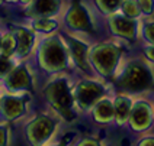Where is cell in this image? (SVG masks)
I'll return each mask as SVG.
<instances>
[{"mask_svg":"<svg viewBox=\"0 0 154 146\" xmlns=\"http://www.w3.org/2000/svg\"><path fill=\"white\" fill-rule=\"evenodd\" d=\"M118 86L129 93H143L154 88V69L150 62L129 61L118 78Z\"/></svg>","mask_w":154,"mask_h":146,"instance_id":"obj_1","label":"cell"},{"mask_svg":"<svg viewBox=\"0 0 154 146\" xmlns=\"http://www.w3.org/2000/svg\"><path fill=\"white\" fill-rule=\"evenodd\" d=\"M41 65L50 71H57L67 67L69 52L67 48L61 43L60 39L51 38L42 43L41 54H39Z\"/></svg>","mask_w":154,"mask_h":146,"instance_id":"obj_2","label":"cell"},{"mask_svg":"<svg viewBox=\"0 0 154 146\" xmlns=\"http://www.w3.org/2000/svg\"><path fill=\"white\" fill-rule=\"evenodd\" d=\"M45 95L48 98V101L58 110V112L66 117L71 119V104H73V97L70 94L69 84L64 78L52 81L50 86L45 88Z\"/></svg>","mask_w":154,"mask_h":146,"instance_id":"obj_3","label":"cell"},{"mask_svg":"<svg viewBox=\"0 0 154 146\" xmlns=\"http://www.w3.org/2000/svg\"><path fill=\"white\" fill-rule=\"evenodd\" d=\"M121 52L122 51L119 46L113 43H103L94 48L90 57L99 72H102L103 75H111L119 62Z\"/></svg>","mask_w":154,"mask_h":146,"instance_id":"obj_4","label":"cell"},{"mask_svg":"<svg viewBox=\"0 0 154 146\" xmlns=\"http://www.w3.org/2000/svg\"><path fill=\"white\" fill-rule=\"evenodd\" d=\"M109 26L112 32L118 35L122 39L127 41H135L140 34V22L138 19L124 16L122 13H113L109 19Z\"/></svg>","mask_w":154,"mask_h":146,"instance_id":"obj_5","label":"cell"},{"mask_svg":"<svg viewBox=\"0 0 154 146\" xmlns=\"http://www.w3.org/2000/svg\"><path fill=\"white\" fill-rule=\"evenodd\" d=\"M154 110L151 104L146 100H140L132 104L131 114H129V123L134 130H146L153 124Z\"/></svg>","mask_w":154,"mask_h":146,"instance_id":"obj_6","label":"cell"},{"mask_svg":"<svg viewBox=\"0 0 154 146\" xmlns=\"http://www.w3.org/2000/svg\"><path fill=\"white\" fill-rule=\"evenodd\" d=\"M103 95V86L93 81H82L76 87V101L82 109H89Z\"/></svg>","mask_w":154,"mask_h":146,"instance_id":"obj_7","label":"cell"},{"mask_svg":"<svg viewBox=\"0 0 154 146\" xmlns=\"http://www.w3.org/2000/svg\"><path fill=\"white\" fill-rule=\"evenodd\" d=\"M67 23L76 31H90L92 19L89 17L87 9L82 3H74L67 12Z\"/></svg>","mask_w":154,"mask_h":146,"instance_id":"obj_8","label":"cell"},{"mask_svg":"<svg viewBox=\"0 0 154 146\" xmlns=\"http://www.w3.org/2000/svg\"><path fill=\"white\" fill-rule=\"evenodd\" d=\"M61 6V0H32L29 3L28 15L35 19L54 16Z\"/></svg>","mask_w":154,"mask_h":146,"instance_id":"obj_9","label":"cell"},{"mask_svg":"<svg viewBox=\"0 0 154 146\" xmlns=\"http://www.w3.org/2000/svg\"><path fill=\"white\" fill-rule=\"evenodd\" d=\"M52 127H54V121L48 117L41 116L29 124V129H28L29 138H31V140L35 142V145H41L51 135Z\"/></svg>","mask_w":154,"mask_h":146,"instance_id":"obj_10","label":"cell"},{"mask_svg":"<svg viewBox=\"0 0 154 146\" xmlns=\"http://www.w3.org/2000/svg\"><path fill=\"white\" fill-rule=\"evenodd\" d=\"M66 42H67V49L70 51L74 62H76L82 69L90 71V65L87 64V55H89L87 46H86L83 42L76 41L74 38H67Z\"/></svg>","mask_w":154,"mask_h":146,"instance_id":"obj_11","label":"cell"},{"mask_svg":"<svg viewBox=\"0 0 154 146\" xmlns=\"http://www.w3.org/2000/svg\"><path fill=\"white\" fill-rule=\"evenodd\" d=\"M6 84L9 88H13V90H22V88H28L31 86V77L28 74L23 67H19V68L12 69L6 77Z\"/></svg>","mask_w":154,"mask_h":146,"instance_id":"obj_12","label":"cell"},{"mask_svg":"<svg viewBox=\"0 0 154 146\" xmlns=\"http://www.w3.org/2000/svg\"><path fill=\"white\" fill-rule=\"evenodd\" d=\"M15 38H16V51L20 57H26L34 45V35L25 28H16L15 29Z\"/></svg>","mask_w":154,"mask_h":146,"instance_id":"obj_13","label":"cell"},{"mask_svg":"<svg viewBox=\"0 0 154 146\" xmlns=\"http://www.w3.org/2000/svg\"><path fill=\"white\" fill-rule=\"evenodd\" d=\"M132 100L128 95H118L113 103V114L118 123H125L129 119L131 109H132Z\"/></svg>","mask_w":154,"mask_h":146,"instance_id":"obj_14","label":"cell"},{"mask_svg":"<svg viewBox=\"0 0 154 146\" xmlns=\"http://www.w3.org/2000/svg\"><path fill=\"white\" fill-rule=\"evenodd\" d=\"M2 109H3V113L8 117H10V119L16 117L25 109L23 98H19L16 95H6L3 98V101H2Z\"/></svg>","mask_w":154,"mask_h":146,"instance_id":"obj_15","label":"cell"},{"mask_svg":"<svg viewBox=\"0 0 154 146\" xmlns=\"http://www.w3.org/2000/svg\"><path fill=\"white\" fill-rule=\"evenodd\" d=\"M94 117L99 121H111L115 114H113V103L109 100H102L99 101L96 109H94Z\"/></svg>","mask_w":154,"mask_h":146,"instance_id":"obj_16","label":"cell"},{"mask_svg":"<svg viewBox=\"0 0 154 146\" xmlns=\"http://www.w3.org/2000/svg\"><path fill=\"white\" fill-rule=\"evenodd\" d=\"M140 32L143 35L144 41L148 45H154V17H146L143 22H140Z\"/></svg>","mask_w":154,"mask_h":146,"instance_id":"obj_17","label":"cell"},{"mask_svg":"<svg viewBox=\"0 0 154 146\" xmlns=\"http://www.w3.org/2000/svg\"><path fill=\"white\" fill-rule=\"evenodd\" d=\"M119 9L124 16L131 17V19H140L141 17V12H140V7H138L135 0H124Z\"/></svg>","mask_w":154,"mask_h":146,"instance_id":"obj_18","label":"cell"},{"mask_svg":"<svg viewBox=\"0 0 154 146\" xmlns=\"http://www.w3.org/2000/svg\"><path fill=\"white\" fill-rule=\"evenodd\" d=\"M94 1H96V4L99 6V9L102 10L103 13L113 15L121 7L124 0H94Z\"/></svg>","mask_w":154,"mask_h":146,"instance_id":"obj_19","label":"cell"},{"mask_svg":"<svg viewBox=\"0 0 154 146\" xmlns=\"http://www.w3.org/2000/svg\"><path fill=\"white\" fill-rule=\"evenodd\" d=\"M0 49H2L5 57H9V55H12L13 52L16 51V38H15V35H12V34L6 35V36L2 39Z\"/></svg>","mask_w":154,"mask_h":146,"instance_id":"obj_20","label":"cell"},{"mask_svg":"<svg viewBox=\"0 0 154 146\" xmlns=\"http://www.w3.org/2000/svg\"><path fill=\"white\" fill-rule=\"evenodd\" d=\"M57 20H54L51 17H44V19H36L34 22V28L36 31H41V32H51L54 29H57Z\"/></svg>","mask_w":154,"mask_h":146,"instance_id":"obj_21","label":"cell"},{"mask_svg":"<svg viewBox=\"0 0 154 146\" xmlns=\"http://www.w3.org/2000/svg\"><path fill=\"white\" fill-rule=\"evenodd\" d=\"M140 7L141 15H144L146 17H150L154 15V0H135Z\"/></svg>","mask_w":154,"mask_h":146,"instance_id":"obj_22","label":"cell"},{"mask_svg":"<svg viewBox=\"0 0 154 146\" xmlns=\"http://www.w3.org/2000/svg\"><path fill=\"white\" fill-rule=\"evenodd\" d=\"M12 68H13L12 61L9 60L8 57H5V55H0V77L8 75L9 72L12 71Z\"/></svg>","mask_w":154,"mask_h":146,"instance_id":"obj_23","label":"cell"},{"mask_svg":"<svg viewBox=\"0 0 154 146\" xmlns=\"http://www.w3.org/2000/svg\"><path fill=\"white\" fill-rule=\"evenodd\" d=\"M144 57H146L147 62L154 64V45H148L144 48Z\"/></svg>","mask_w":154,"mask_h":146,"instance_id":"obj_24","label":"cell"},{"mask_svg":"<svg viewBox=\"0 0 154 146\" xmlns=\"http://www.w3.org/2000/svg\"><path fill=\"white\" fill-rule=\"evenodd\" d=\"M138 146H154V136L141 139V140H140V143H138Z\"/></svg>","mask_w":154,"mask_h":146,"instance_id":"obj_25","label":"cell"},{"mask_svg":"<svg viewBox=\"0 0 154 146\" xmlns=\"http://www.w3.org/2000/svg\"><path fill=\"white\" fill-rule=\"evenodd\" d=\"M5 142H6V130L0 127V146L5 145Z\"/></svg>","mask_w":154,"mask_h":146,"instance_id":"obj_26","label":"cell"},{"mask_svg":"<svg viewBox=\"0 0 154 146\" xmlns=\"http://www.w3.org/2000/svg\"><path fill=\"white\" fill-rule=\"evenodd\" d=\"M85 143H86V145H83V146H96L93 142H85Z\"/></svg>","mask_w":154,"mask_h":146,"instance_id":"obj_27","label":"cell"},{"mask_svg":"<svg viewBox=\"0 0 154 146\" xmlns=\"http://www.w3.org/2000/svg\"><path fill=\"white\" fill-rule=\"evenodd\" d=\"M20 1H22V3H23V4H29V3H31V1H32V0H20Z\"/></svg>","mask_w":154,"mask_h":146,"instance_id":"obj_28","label":"cell"},{"mask_svg":"<svg viewBox=\"0 0 154 146\" xmlns=\"http://www.w3.org/2000/svg\"><path fill=\"white\" fill-rule=\"evenodd\" d=\"M6 1H16V0H6Z\"/></svg>","mask_w":154,"mask_h":146,"instance_id":"obj_29","label":"cell"},{"mask_svg":"<svg viewBox=\"0 0 154 146\" xmlns=\"http://www.w3.org/2000/svg\"><path fill=\"white\" fill-rule=\"evenodd\" d=\"M0 43H2V36H0Z\"/></svg>","mask_w":154,"mask_h":146,"instance_id":"obj_30","label":"cell"}]
</instances>
